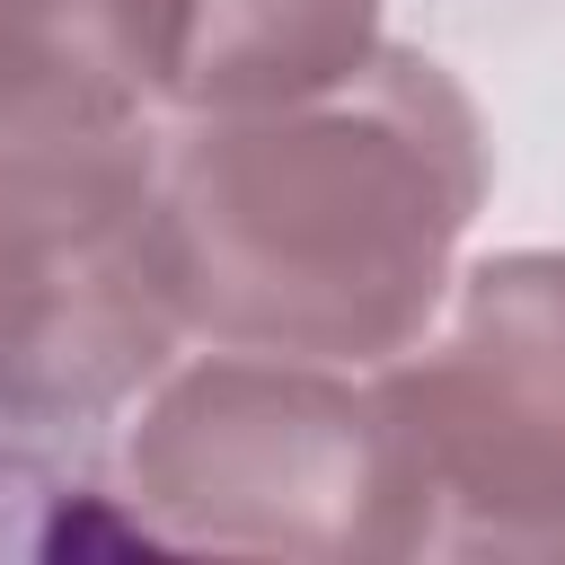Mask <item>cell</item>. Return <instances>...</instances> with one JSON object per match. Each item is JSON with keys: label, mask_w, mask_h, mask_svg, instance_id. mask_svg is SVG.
I'll list each match as a JSON object with an SVG mask.
<instances>
[{"label": "cell", "mask_w": 565, "mask_h": 565, "mask_svg": "<svg viewBox=\"0 0 565 565\" xmlns=\"http://www.w3.org/2000/svg\"><path fill=\"white\" fill-rule=\"evenodd\" d=\"M185 0H0V212L159 185Z\"/></svg>", "instance_id": "obj_5"}, {"label": "cell", "mask_w": 565, "mask_h": 565, "mask_svg": "<svg viewBox=\"0 0 565 565\" xmlns=\"http://www.w3.org/2000/svg\"><path fill=\"white\" fill-rule=\"evenodd\" d=\"M486 185L477 97L415 44L282 106L185 115L159 141L185 335L380 371L441 318Z\"/></svg>", "instance_id": "obj_1"}, {"label": "cell", "mask_w": 565, "mask_h": 565, "mask_svg": "<svg viewBox=\"0 0 565 565\" xmlns=\"http://www.w3.org/2000/svg\"><path fill=\"white\" fill-rule=\"evenodd\" d=\"M124 521L212 556H433V503L380 371L230 344L150 380L124 433Z\"/></svg>", "instance_id": "obj_2"}, {"label": "cell", "mask_w": 565, "mask_h": 565, "mask_svg": "<svg viewBox=\"0 0 565 565\" xmlns=\"http://www.w3.org/2000/svg\"><path fill=\"white\" fill-rule=\"evenodd\" d=\"M433 503V556H565V256L503 247L450 274V327L380 362Z\"/></svg>", "instance_id": "obj_3"}, {"label": "cell", "mask_w": 565, "mask_h": 565, "mask_svg": "<svg viewBox=\"0 0 565 565\" xmlns=\"http://www.w3.org/2000/svg\"><path fill=\"white\" fill-rule=\"evenodd\" d=\"M185 335L159 185L0 212V433L88 441Z\"/></svg>", "instance_id": "obj_4"}, {"label": "cell", "mask_w": 565, "mask_h": 565, "mask_svg": "<svg viewBox=\"0 0 565 565\" xmlns=\"http://www.w3.org/2000/svg\"><path fill=\"white\" fill-rule=\"evenodd\" d=\"M380 53V0H185L177 115L282 106Z\"/></svg>", "instance_id": "obj_6"}]
</instances>
